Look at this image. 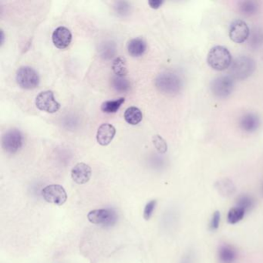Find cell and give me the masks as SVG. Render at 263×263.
Listing matches in <instances>:
<instances>
[{
  "instance_id": "obj_17",
  "label": "cell",
  "mask_w": 263,
  "mask_h": 263,
  "mask_svg": "<svg viewBox=\"0 0 263 263\" xmlns=\"http://www.w3.org/2000/svg\"><path fill=\"white\" fill-rule=\"evenodd\" d=\"M215 187L218 191L221 196H233L236 192V187L231 180L228 178L220 180L215 184Z\"/></svg>"
},
{
  "instance_id": "obj_22",
  "label": "cell",
  "mask_w": 263,
  "mask_h": 263,
  "mask_svg": "<svg viewBox=\"0 0 263 263\" xmlns=\"http://www.w3.org/2000/svg\"><path fill=\"white\" fill-rule=\"evenodd\" d=\"M246 212L239 207H234L229 211L227 215L228 222L230 224H236L240 221L245 216Z\"/></svg>"
},
{
  "instance_id": "obj_9",
  "label": "cell",
  "mask_w": 263,
  "mask_h": 263,
  "mask_svg": "<svg viewBox=\"0 0 263 263\" xmlns=\"http://www.w3.org/2000/svg\"><path fill=\"white\" fill-rule=\"evenodd\" d=\"M36 106L39 110L50 114L56 113L60 108V103L56 100L54 93L51 91L40 93L36 98Z\"/></svg>"
},
{
  "instance_id": "obj_3",
  "label": "cell",
  "mask_w": 263,
  "mask_h": 263,
  "mask_svg": "<svg viewBox=\"0 0 263 263\" xmlns=\"http://www.w3.org/2000/svg\"><path fill=\"white\" fill-rule=\"evenodd\" d=\"M255 69V63L250 57L241 56L232 62L230 73L233 79H246L252 74Z\"/></svg>"
},
{
  "instance_id": "obj_32",
  "label": "cell",
  "mask_w": 263,
  "mask_h": 263,
  "mask_svg": "<svg viewBox=\"0 0 263 263\" xmlns=\"http://www.w3.org/2000/svg\"><path fill=\"white\" fill-rule=\"evenodd\" d=\"M4 39H5V38H4V31L1 30V45H3V44H4Z\"/></svg>"
},
{
  "instance_id": "obj_20",
  "label": "cell",
  "mask_w": 263,
  "mask_h": 263,
  "mask_svg": "<svg viewBox=\"0 0 263 263\" xmlns=\"http://www.w3.org/2000/svg\"><path fill=\"white\" fill-rule=\"evenodd\" d=\"M112 69H113L115 76L125 78L127 73H128L125 59L122 58V57H118V58L115 59L114 60L113 64H112Z\"/></svg>"
},
{
  "instance_id": "obj_15",
  "label": "cell",
  "mask_w": 263,
  "mask_h": 263,
  "mask_svg": "<svg viewBox=\"0 0 263 263\" xmlns=\"http://www.w3.org/2000/svg\"><path fill=\"white\" fill-rule=\"evenodd\" d=\"M147 50V44L142 38H134L128 42V54L132 57H141Z\"/></svg>"
},
{
  "instance_id": "obj_8",
  "label": "cell",
  "mask_w": 263,
  "mask_h": 263,
  "mask_svg": "<svg viewBox=\"0 0 263 263\" xmlns=\"http://www.w3.org/2000/svg\"><path fill=\"white\" fill-rule=\"evenodd\" d=\"M42 195L46 202L57 205H63L67 200V195L63 186L50 184L44 187Z\"/></svg>"
},
{
  "instance_id": "obj_31",
  "label": "cell",
  "mask_w": 263,
  "mask_h": 263,
  "mask_svg": "<svg viewBox=\"0 0 263 263\" xmlns=\"http://www.w3.org/2000/svg\"><path fill=\"white\" fill-rule=\"evenodd\" d=\"M181 263H192V257L190 255H187L184 257Z\"/></svg>"
},
{
  "instance_id": "obj_28",
  "label": "cell",
  "mask_w": 263,
  "mask_h": 263,
  "mask_svg": "<svg viewBox=\"0 0 263 263\" xmlns=\"http://www.w3.org/2000/svg\"><path fill=\"white\" fill-rule=\"evenodd\" d=\"M220 218H221L220 212L218 211L214 212L212 220H211V222H210V230H212V231L218 230V227H219Z\"/></svg>"
},
{
  "instance_id": "obj_30",
  "label": "cell",
  "mask_w": 263,
  "mask_h": 263,
  "mask_svg": "<svg viewBox=\"0 0 263 263\" xmlns=\"http://www.w3.org/2000/svg\"><path fill=\"white\" fill-rule=\"evenodd\" d=\"M163 4L164 2L162 0H150V1H148V4L151 8L155 9V10L160 8Z\"/></svg>"
},
{
  "instance_id": "obj_4",
  "label": "cell",
  "mask_w": 263,
  "mask_h": 263,
  "mask_svg": "<svg viewBox=\"0 0 263 263\" xmlns=\"http://www.w3.org/2000/svg\"><path fill=\"white\" fill-rule=\"evenodd\" d=\"M16 82L25 90L36 89L40 84L37 72L30 66H21L16 72Z\"/></svg>"
},
{
  "instance_id": "obj_12",
  "label": "cell",
  "mask_w": 263,
  "mask_h": 263,
  "mask_svg": "<svg viewBox=\"0 0 263 263\" xmlns=\"http://www.w3.org/2000/svg\"><path fill=\"white\" fill-rule=\"evenodd\" d=\"M91 168L85 163H78L73 167L71 171V178L75 183L84 184L91 179Z\"/></svg>"
},
{
  "instance_id": "obj_5",
  "label": "cell",
  "mask_w": 263,
  "mask_h": 263,
  "mask_svg": "<svg viewBox=\"0 0 263 263\" xmlns=\"http://www.w3.org/2000/svg\"><path fill=\"white\" fill-rule=\"evenodd\" d=\"M90 222L103 227H111L118 221V215L112 208L93 210L87 215Z\"/></svg>"
},
{
  "instance_id": "obj_14",
  "label": "cell",
  "mask_w": 263,
  "mask_h": 263,
  "mask_svg": "<svg viewBox=\"0 0 263 263\" xmlns=\"http://www.w3.org/2000/svg\"><path fill=\"white\" fill-rule=\"evenodd\" d=\"M259 125V118L253 113L245 114L239 121V127L245 132H254L258 129Z\"/></svg>"
},
{
  "instance_id": "obj_19",
  "label": "cell",
  "mask_w": 263,
  "mask_h": 263,
  "mask_svg": "<svg viewBox=\"0 0 263 263\" xmlns=\"http://www.w3.org/2000/svg\"><path fill=\"white\" fill-rule=\"evenodd\" d=\"M125 101V97H120L116 100H107L102 103L101 110L107 114L116 113Z\"/></svg>"
},
{
  "instance_id": "obj_29",
  "label": "cell",
  "mask_w": 263,
  "mask_h": 263,
  "mask_svg": "<svg viewBox=\"0 0 263 263\" xmlns=\"http://www.w3.org/2000/svg\"><path fill=\"white\" fill-rule=\"evenodd\" d=\"M115 8L118 14L125 16L129 11V4L127 2H118L117 3V7H115Z\"/></svg>"
},
{
  "instance_id": "obj_23",
  "label": "cell",
  "mask_w": 263,
  "mask_h": 263,
  "mask_svg": "<svg viewBox=\"0 0 263 263\" xmlns=\"http://www.w3.org/2000/svg\"><path fill=\"white\" fill-rule=\"evenodd\" d=\"M249 45L252 48H258L263 43V32L261 29L255 28L252 29L249 36Z\"/></svg>"
},
{
  "instance_id": "obj_26",
  "label": "cell",
  "mask_w": 263,
  "mask_h": 263,
  "mask_svg": "<svg viewBox=\"0 0 263 263\" xmlns=\"http://www.w3.org/2000/svg\"><path fill=\"white\" fill-rule=\"evenodd\" d=\"M153 140L154 145L155 148L160 154H165L168 150V144L165 139L162 138L160 135H155L152 138Z\"/></svg>"
},
{
  "instance_id": "obj_2",
  "label": "cell",
  "mask_w": 263,
  "mask_h": 263,
  "mask_svg": "<svg viewBox=\"0 0 263 263\" xmlns=\"http://www.w3.org/2000/svg\"><path fill=\"white\" fill-rule=\"evenodd\" d=\"M155 85L160 92L169 96L176 95L182 87L179 77L169 72L159 74L155 81Z\"/></svg>"
},
{
  "instance_id": "obj_27",
  "label": "cell",
  "mask_w": 263,
  "mask_h": 263,
  "mask_svg": "<svg viewBox=\"0 0 263 263\" xmlns=\"http://www.w3.org/2000/svg\"><path fill=\"white\" fill-rule=\"evenodd\" d=\"M157 201L152 200L149 202L147 205H145V208L144 210V218L145 220H149L152 218L153 215L154 211H155V207H156Z\"/></svg>"
},
{
  "instance_id": "obj_6",
  "label": "cell",
  "mask_w": 263,
  "mask_h": 263,
  "mask_svg": "<svg viewBox=\"0 0 263 263\" xmlns=\"http://www.w3.org/2000/svg\"><path fill=\"white\" fill-rule=\"evenodd\" d=\"M210 88L215 97L226 98L233 92L234 79L231 76L218 77L212 81Z\"/></svg>"
},
{
  "instance_id": "obj_24",
  "label": "cell",
  "mask_w": 263,
  "mask_h": 263,
  "mask_svg": "<svg viewBox=\"0 0 263 263\" xmlns=\"http://www.w3.org/2000/svg\"><path fill=\"white\" fill-rule=\"evenodd\" d=\"M112 86L117 91L123 93L129 91L131 84L126 78L115 76L112 80Z\"/></svg>"
},
{
  "instance_id": "obj_16",
  "label": "cell",
  "mask_w": 263,
  "mask_h": 263,
  "mask_svg": "<svg viewBox=\"0 0 263 263\" xmlns=\"http://www.w3.org/2000/svg\"><path fill=\"white\" fill-rule=\"evenodd\" d=\"M125 120L131 125H137L143 119L142 112L136 107H130L125 110Z\"/></svg>"
},
{
  "instance_id": "obj_25",
  "label": "cell",
  "mask_w": 263,
  "mask_h": 263,
  "mask_svg": "<svg viewBox=\"0 0 263 263\" xmlns=\"http://www.w3.org/2000/svg\"><path fill=\"white\" fill-rule=\"evenodd\" d=\"M254 205H255L254 199L247 195H242L239 196L236 202V207L242 208L245 212H249V210L252 209Z\"/></svg>"
},
{
  "instance_id": "obj_11",
  "label": "cell",
  "mask_w": 263,
  "mask_h": 263,
  "mask_svg": "<svg viewBox=\"0 0 263 263\" xmlns=\"http://www.w3.org/2000/svg\"><path fill=\"white\" fill-rule=\"evenodd\" d=\"M52 41L57 48L60 50L66 49L71 43V32L65 26H59L53 32Z\"/></svg>"
},
{
  "instance_id": "obj_13",
  "label": "cell",
  "mask_w": 263,
  "mask_h": 263,
  "mask_svg": "<svg viewBox=\"0 0 263 263\" xmlns=\"http://www.w3.org/2000/svg\"><path fill=\"white\" fill-rule=\"evenodd\" d=\"M116 129L110 124H103L99 127L97 132V141L102 146H107L113 141Z\"/></svg>"
},
{
  "instance_id": "obj_21",
  "label": "cell",
  "mask_w": 263,
  "mask_h": 263,
  "mask_svg": "<svg viewBox=\"0 0 263 263\" xmlns=\"http://www.w3.org/2000/svg\"><path fill=\"white\" fill-rule=\"evenodd\" d=\"M239 10L242 14L252 16L255 14L258 10V5L255 1H242L239 4Z\"/></svg>"
},
{
  "instance_id": "obj_10",
  "label": "cell",
  "mask_w": 263,
  "mask_h": 263,
  "mask_svg": "<svg viewBox=\"0 0 263 263\" xmlns=\"http://www.w3.org/2000/svg\"><path fill=\"white\" fill-rule=\"evenodd\" d=\"M249 34V26L243 20H235L230 26V37L236 44H242L247 41Z\"/></svg>"
},
{
  "instance_id": "obj_1",
  "label": "cell",
  "mask_w": 263,
  "mask_h": 263,
  "mask_svg": "<svg viewBox=\"0 0 263 263\" xmlns=\"http://www.w3.org/2000/svg\"><path fill=\"white\" fill-rule=\"evenodd\" d=\"M207 62L210 67L218 71H222L231 66V54L226 47L216 46L208 52Z\"/></svg>"
},
{
  "instance_id": "obj_18",
  "label": "cell",
  "mask_w": 263,
  "mask_h": 263,
  "mask_svg": "<svg viewBox=\"0 0 263 263\" xmlns=\"http://www.w3.org/2000/svg\"><path fill=\"white\" fill-rule=\"evenodd\" d=\"M218 258L221 263H233L236 258V252L230 245H222L218 251Z\"/></svg>"
},
{
  "instance_id": "obj_7",
  "label": "cell",
  "mask_w": 263,
  "mask_h": 263,
  "mask_svg": "<svg viewBox=\"0 0 263 263\" xmlns=\"http://www.w3.org/2000/svg\"><path fill=\"white\" fill-rule=\"evenodd\" d=\"M23 144V135L20 130H10L3 136L2 147L7 153H16L21 148Z\"/></svg>"
}]
</instances>
